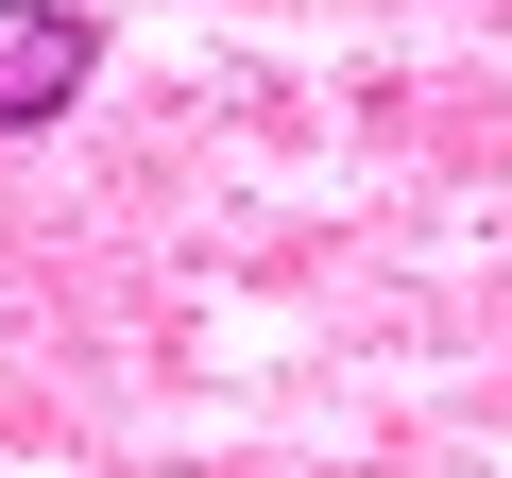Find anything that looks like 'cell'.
I'll return each instance as SVG.
<instances>
[{"instance_id": "obj_1", "label": "cell", "mask_w": 512, "mask_h": 478, "mask_svg": "<svg viewBox=\"0 0 512 478\" xmlns=\"http://www.w3.org/2000/svg\"><path fill=\"white\" fill-rule=\"evenodd\" d=\"M103 69V35H86V0H0V137H35V120H69V86Z\"/></svg>"}]
</instances>
